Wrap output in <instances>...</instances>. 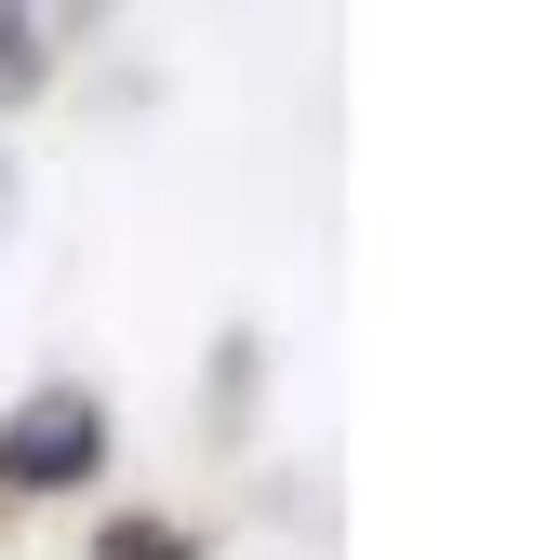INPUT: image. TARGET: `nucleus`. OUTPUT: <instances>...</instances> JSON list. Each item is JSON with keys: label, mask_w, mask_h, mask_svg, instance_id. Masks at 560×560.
<instances>
[{"label": "nucleus", "mask_w": 560, "mask_h": 560, "mask_svg": "<svg viewBox=\"0 0 560 560\" xmlns=\"http://www.w3.org/2000/svg\"><path fill=\"white\" fill-rule=\"evenodd\" d=\"M27 81H40V27H27V14H0V94H27Z\"/></svg>", "instance_id": "f03ea898"}, {"label": "nucleus", "mask_w": 560, "mask_h": 560, "mask_svg": "<svg viewBox=\"0 0 560 560\" xmlns=\"http://www.w3.org/2000/svg\"><path fill=\"white\" fill-rule=\"evenodd\" d=\"M107 560H187V534H161V521H107Z\"/></svg>", "instance_id": "7ed1b4c3"}, {"label": "nucleus", "mask_w": 560, "mask_h": 560, "mask_svg": "<svg viewBox=\"0 0 560 560\" xmlns=\"http://www.w3.org/2000/svg\"><path fill=\"white\" fill-rule=\"evenodd\" d=\"M107 467V400L94 387H40L0 413V480L14 494H54V480H94Z\"/></svg>", "instance_id": "f257e3e1"}]
</instances>
